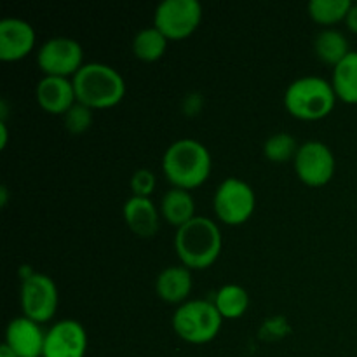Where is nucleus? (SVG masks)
I'll list each match as a JSON object with an SVG mask.
<instances>
[{
	"label": "nucleus",
	"instance_id": "f257e3e1",
	"mask_svg": "<svg viewBox=\"0 0 357 357\" xmlns=\"http://www.w3.org/2000/svg\"><path fill=\"white\" fill-rule=\"evenodd\" d=\"M211 171V152L194 138L176 139L162 155V173L173 188L195 190L209 180Z\"/></svg>",
	"mask_w": 357,
	"mask_h": 357
},
{
	"label": "nucleus",
	"instance_id": "4be33fe9",
	"mask_svg": "<svg viewBox=\"0 0 357 357\" xmlns=\"http://www.w3.org/2000/svg\"><path fill=\"white\" fill-rule=\"evenodd\" d=\"M351 7L352 0H312L307 6V10L314 23L330 28L338 23H345Z\"/></svg>",
	"mask_w": 357,
	"mask_h": 357
},
{
	"label": "nucleus",
	"instance_id": "f03ea898",
	"mask_svg": "<svg viewBox=\"0 0 357 357\" xmlns=\"http://www.w3.org/2000/svg\"><path fill=\"white\" fill-rule=\"evenodd\" d=\"M223 250V237L218 223L208 216H195L176 229L174 251L188 271H206L213 267Z\"/></svg>",
	"mask_w": 357,
	"mask_h": 357
},
{
	"label": "nucleus",
	"instance_id": "c85d7f7f",
	"mask_svg": "<svg viewBox=\"0 0 357 357\" xmlns=\"http://www.w3.org/2000/svg\"><path fill=\"white\" fill-rule=\"evenodd\" d=\"M0 357H17V356L14 354V352L10 351L6 344H2L0 345Z\"/></svg>",
	"mask_w": 357,
	"mask_h": 357
},
{
	"label": "nucleus",
	"instance_id": "ddd939ff",
	"mask_svg": "<svg viewBox=\"0 0 357 357\" xmlns=\"http://www.w3.org/2000/svg\"><path fill=\"white\" fill-rule=\"evenodd\" d=\"M42 324L20 316L9 321L3 344L17 357H42L44 354L45 331Z\"/></svg>",
	"mask_w": 357,
	"mask_h": 357
},
{
	"label": "nucleus",
	"instance_id": "6ab92c4d",
	"mask_svg": "<svg viewBox=\"0 0 357 357\" xmlns=\"http://www.w3.org/2000/svg\"><path fill=\"white\" fill-rule=\"evenodd\" d=\"M314 51L316 56L319 58V61H323L324 65L337 66L338 63L344 61L345 56L351 52L349 47V40L340 30H335V28H324L319 33L316 35V40H314Z\"/></svg>",
	"mask_w": 357,
	"mask_h": 357
},
{
	"label": "nucleus",
	"instance_id": "9b49d317",
	"mask_svg": "<svg viewBox=\"0 0 357 357\" xmlns=\"http://www.w3.org/2000/svg\"><path fill=\"white\" fill-rule=\"evenodd\" d=\"M87 331L77 319H61L45 331L42 357H86Z\"/></svg>",
	"mask_w": 357,
	"mask_h": 357
},
{
	"label": "nucleus",
	"instance_id": "412c9836",
	"mask_svg": "<svg viewBox=\"0 0 357 357\" xmlns=\"http://www.w3.org/2000/svg\"><path fill=\"white\" fill-rule=\"evenodd\" d=\"M215 307L223 319H241L250 309V293L239 284H225L216 291Z\"/></svg>",
	"mask_w": 357,
	"mask_h": 357
},
{
	"label": "nucleus",
	"instance_id": "9d476101",
	"mask_svg": "<svg viewBox=\"0 0 357 357\" xmlns=\"http://www.w3.org/2000/svg\"><path fill=\"white\" fill-rule=\"evenodd\" d=\"M295 173L303 185L310 188H321L330 183L337 171L335 153L326 143L310 139L300 145L293 159Z\"/></svg>",
	"mask_w": 357,
	"mask_h": 357
},
{
	"label": "nucleus",
	"instance_id": "f8f14e48",
	"mask_svg": "<svg viewBox=\"0 0 357 357\" xmlns=\"http://www.w3.org/2000/svg\"><path fill=\"white\" fill-rule=\"evenodd\" d=\"M35 44H37V33L26 20L3 17L0 21V61H21L33 51Z\"/></svg>",
	"mask_w": 357,
	"mask_h": 357
},
{
	"label": "nucleus",
	"instance_id": "f3484780",
	"mask_svg": "<svg viewBox=\"0 0 357 357\" xmlns=\"http://www.w3.org/2000/svg\"><path fill=\"white\" fill-rule=\"evenodd\" d=\"M195 206L197 204L190 192L181 190V188H171L160 199L159 209L164 222H167L174 229H180L197 216Z\"/></svg>",
	"mask_w": 357,
	"mask_h": 357
},
{
	"label": "nucleus",
	"instance_id": "7ed1b4c3",
	"mask_svg": "<svg viewBox=\"0 0 357 357\" xmlns=\"http://www.w3.org/2000/svg\"><path fill=\"white\" fill-rule=\"evenodd\" d=\"M72 80L77 103L94 112L117 107L128 91L122 73L107 63H86Z\"/></svg>",
	"mask_w": 357,
	"mask_h": 357
},
{
	"label": "nucleus",
	"instance_id": "aec40b11",
	"mask_svg": "<svg viewBox=\"0 0 357 357\" xmlns=\"http://www.w3.org/2000/svg\"><path fill=\"white\" fill-rule=\"evenodd\" d=\"M167 45L169 40L162 31L157 30L155 26H146L142 28L132 38V54L143 63H155L164 58Z\"/></svg>",
	"mask_w": 357,
	"mask_h": 357
},
{
	"label": "nucleus",
	"instance_id": "39448f33",
	"mask_svg": "<svg viewBox=\"0 0 357 357\" xmlns=\"http://www.w3.org/2000/svg\"><path fill=\"white\" fill-rule=\"evenodd\" d=\"M173 330L178 338L192 345H204L215 340L222 330L223 317L209 300H187L174 310Z\"/></svg>",
	"mask_w": 357,
	"mask_h": 357
},
{
	"label": "nucleus",
	"instance_id": "4468645a",
	"mask_svg": "<svg viewBox=\"0 0 357 357\" xmlns=\"http://www.w3.org/2000/svg\"><path fill=\"white\" fill-rule=\"evenodd\" d=\"M37 105L49 115H65L77 103L72 79L44 75L35 87Z\"/></svg>",
	"mask_w": 357,
	"mask_h": 357
},
{
	"label": "nucleus",
	"instance_id": "a211bd4d",
	"mask_svg": "<svg viewBox=\"0 0 357 357\" xmlns=\"http://www.w3.org/2000/svg\"><path fill=\"white\" fill-rule=\"evenodd\" d=\"M331 86L338 101L345 105H357V51H351L344 61L333 68Z\"/></svg>",
	"mask_w": 357,
	"mask_h": 357
},
{
	"label": "nucleus",
	"instance_id": "393cba45",
	"mask_svg": "<svg viewBox=\"0 0 357 357\" xmlns=\"http://www.w3.org/2000/svg\"><path fill=\"white\" fill-rule=\"evenodd\" d=\"M157 187V176L149 167H139L132 173L129 180V188H131L135 197H150Z\"/></svg>",
	"mask_w": 357,
	"mask_h": 357
},
{
	"label": "nucleus",
	"instance_id": "2eb2a0df",
	"mask_svg": "<svg viewBox=\"0 0 357 357\" xmlns=\"http://www.w3.org/2000/svg\"><path fill=\"white\" fill-rule=\"evenodd\" d=\"M122 218L128 229L142 239H150L160 229V209L150 197H131L122 206Z\"/></svg>",
	"mask_w": 357,
	"mask_h": 357
},
{
	"label": "nucleus",
	"instance_id": "1a4fd4ad",
	"mask_svg": "<svg viewBox=\"0 0 357 357\" xmlns=\"http://www.w3.org/2000/svg\"><path fill=\"white\" fill-rule=\"evenodd\" d=\"M84 63V47L72 37H51L37 51V66L47 77L73 79Z\"/></svg>",
	"mask_w": 357,
	"mask_h": 357
},
{
	"label": "nucleus",
	"instance_id": "dca6fc26",
	"mask_svg": "<svg viewBox=\"0 0 357 357\" xmlns=\"http://www.w3.org/2000/svg\"><path fill=\"white\" fill-rule=\"evenodd\" d=\"M194 281H192V271L183 265H173L167 267L157 275L155 293L162 302L171 305H181L190 296Z\"/></svg>",
	"mask_w": 357,
	"mask_h": 357
},
{
	"label": "nucleus",
	"instance_id": "bb28decb",
	"mask_svg": "<svg viewBox=\"0 0 357 357\" xmlns=\"http://www.w3.org/2000/svg\"><path fill=\"white\" fill-rule=\"evenodd\" d=\"M7 143H9V126L7 122L0 121V150H6Z\"/></svg>",
	"mask_w": 357,
	"mask_h": 357
},
{
	"label": "nucleus",
	"instance_id": "0eeeda50",
	"mask_svg": "<svg viewBox=\"0 0 357 357\" xmlns=\"http://www.w3.org/2000/svg\"><path fill=\"white\" fill-rule=\"evenodd\" d=\"M20 305L24 317L38 324L54 319L59 305V291L54 279L42 272H33L21 279Z\"/></svg>",
	"mask_w": 357,
	"mask_h": 357
},
{
	"label": "nucleus",
	"instance_id": "a878e982",
	"mask_svg": "<svg viewBox=\"0 0 357 357\" xmlns=\"http://www.w3.org/2000/svg\"><path fill=\"white\" fill-rule=\"evenodd\" d=\"M345 24H347L349 31L357 35V2H352L351 10H349L347 17H345Z\"/></svg>",
	"mask_w": 357,
	"mask_h": 357
},
{
	"label": "nucleus",
	"instance_id": "6e6552de",
	"mask_svg": "<svg viewBox=\"0 0 357 357\" xmlns=\"http://www.w3.org/2000/svg\"><path fill=\"white\" fill-rule=\"evenodd\" d=\"M202 21L199 0H164L153 14V26L162 31L167 40H185L197 31Z\"/></svg>",
	"mask_w": 357,
	"mask_h": 357
},
{
	"label": "nucleus",
	"instance_id": "5701e85b",
	"mask_svg": "<svg viewBox=\"0 0 357 357\" xmlns=\"http://www.w3.org/2000/svg\"><path fill=\"white\" fill-rule=\"evenodd\" d=\"M300 145L296 143L295 136L289 132H275L268 136V139L264 145V155L271 162H288L295 159Z\"/></svg>",
	"mask_w": 357,
	"mask_h": 357
},
{
	"label": "nucleus",
	"instance_id": "423d86ee",
	"mask_svg": "<svg viewBox=\"0 0 357 357\" xmlns=\"http://www.w3.org/2000/svg\"><path fill=\"white\" fill-rule=\"evenodd\" d=\"M213 209L223 225L239 227L253 216L257 195L253 187L241 178L230 176L218 185L213 195Z\"/></svg>",
	"mask_w": 357,
	"mask_h": 357
},
{
	"label": "nucleus",
	"instance_id": "cd10ccee",
	"mask_svg": "<svg viewBox=\"0 0 357 357\" xmlns=\"http://www.w3.org/2000/svg\"><path fill=\"white\" fill-rule=\"evenodd\" d=\"M7 201H9V192H7V187H2L0 188V206L6 208Z\"/></svg>",
	"mask_w": 357,
	"mask_h": 357
},
{
	"label": "nucleus",
	"instance_id": "20e7f679",
	"mask_svg": "<svg viewBox=\"0 0 357 357\" xmlns=\"http://www.w3.org/2000/svg\"><path fill=\"white\" fill-rule=\"evenodd\" d=\"M338 98L331 80L317 75L300 77L293 80L284 93V108L298 121H321L335 110Z\"/></svg>",
	"mask_w": 357,
	"mask_h": 357
},
{
	"label": "nucleus",
	"instance_id": "b1692460",
	"mask_svg": "<svg viewBox=\"0 0 357 357\" xmlns=\"http://www.w3.org/2000/svg\"><path fill=\"white\" fill-rule=\"evenodd\" d=\"M94 110L87 108L86 105L75 103L65 115H63V122H65L66 131L72 135H82V132L89 131L93 126Z\"/></svg>",
	"mask_w": 357,
	"mask_h": 357
}]
</instances>
